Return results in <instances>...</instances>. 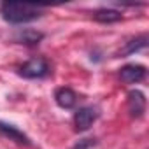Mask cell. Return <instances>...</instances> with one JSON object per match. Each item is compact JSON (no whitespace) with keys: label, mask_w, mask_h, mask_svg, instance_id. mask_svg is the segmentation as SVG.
Instances as JSON below:
<instances>
[{"label":"cell","mask_w":149,"mask_h":149,"mask_svg":"<svg viewBox=\"0 0 149 149\" xmlns=\"http://www.w3.org/2000/svg\"><path fill=\"white\" fill-rule=\"evenodd\" d=\"M0 14H2L4 21H7L11 25H25V23L39 19L44 14V7L32 6V4H13V2H6V4L0 6Z\"/></svg>","instance_id":"1"},{"label":"cell","mask_w":149,"mask_h":149,"mask_svg":"<svg viewBox=\"0 0 149 149\" xmlns=\"http://www.w3.org/2000/svg\"><path fill=\"white\" fill-rule=\"evenodd\" d=\"M49 63L44 58H32L19 67V76L25 79H42L49 76Z\"/></svg>","instance_id":"2"},{"label":"cell","mask_w":149,"mask_h":149,"mask_svg":"<svg viewBox=\"0 0 149 149\" xmlns=\"http://www.w3.org/2000/svg\"><path fill=\"white\" fill-rule=\"evenodd\" d=\"M97 118H98V112H97L95 107L86 105V107L77 109L76 114H74V125H76V130H77V132H86V130H90V126L97 121Z\"/></svg>","instance_id":"3"},{"label":"cell","mask_w":149,"mask_h":149,"mask_svg":"<svg viewBox=\"0 0 149 149\" xmlns=\"http://www.w3.org/2000/svg\"><path fill=\"white\" fill-rule=\"evenodd\" d=\"M119 79L125 84H137L146 79V67L139 63H128L119 68Z\"/></svg>","instance_id":"4"},{"label":"cell","mask_w":149,"mask_h":149,"mask_svg":"<svg viewBox=\"0 0 149 149\" xmlns=\"http://www.w3.org/2000/svg\"><path fill=\"white\" fill-rule=\"evenodd\" d=\"M128 111L132 118H142L146 112V95L140 90H132L128 93Z\"/></svg>","instance_id":"5"},{"label":"cell","mask_w":149,"mask_h":149,"mask_svg":"<svg viewBox=\"0 0 149 149\" xmlns=\"http://www.w3.org/2000/svg\"><path fill=\"white\" fill-rule=\"evenodd\" d=\"M0 135H4L9 140H14L18 144H25V146H32V140L26 133H23L18 126L6 123V121H0Z\"/></svg>","instance_id":"6"},{"label":"cell","mask_w":149,"mask_h":149,"mask_svg":"<svg viewBox=\"0 0 149 149\" xmlns=\"http://www.w3.org/2000/svg\"><path fill=\"white\" fill-rule=\"evenodd\" d=\"M54 100H56V104L61 109H72L77 104V95H76V91H74L72 88L63 86V88H58L54 91Z\"/></svg>","instance_id":"7"},{"label":"cell","mask_w":149,"mask_h":149,"mask_svg":"<svg viewBox=\"0 0 149 149\" xmlns=\"http://www.w3.org/2000/svg\"><path fill=\"white\" fill-rule=\"evenodd\" d=\"M14 39H16L19 44H25V46H37V44L44 39V33L28 28V30H21V32H18Z\"/></svg>","instance_id":"8"},{"label":"cell","mask_w":149,"mask_h":149,"mask_svg":"<svg viewBox=\"0 0 149 149\" xmlns=\"http://www.w3.org/2000/svg\"><path fill=\"white\" fill-rule=\"evenodd\" d=\"M93 18L98 21V23H116L119 21L123 16L118 9H109V7H104V9H97L93 13Z\"/></svg>","instance_id":"9"},{"label":"cell","mask_w":149,"mask_h":149,"mask_svg":"<svg viewBox=\"0 0 149 149\" xmlns=\"http://www.w3.org/2000/svg\"><path fill=\"white\" fill-rule=\"evenodd\" d=\"M146 46H147V35H140V37H137V39H133V40H130V42L126 44V47H125L123 54H132V53H137V51L144 49Z\"/></svg>","instance_id":"10"},{"label":"cell","mask_w":149,"mask_h":149,"mask_svg":"<svg viewBox=\"0 0 149 149\" xmlns=\"http://www.w3.org/2000/svg\"><path fill=\"white\" fill-rule=\"evenodd\" d=\"M97 144V140L95 139H81L79 142H76L72 146V149H90V147H93Z\"/></svg>","instance_id":"11"}]
</instances>
